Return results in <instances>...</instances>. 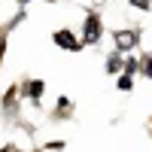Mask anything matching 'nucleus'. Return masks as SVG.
Here are the masks:
<instances>
[{
  "label": "nucleus",
  "instance_id": "1",
  "mask_svg": "<svg viewBox=\"0 0 152 152\" xmlns=\"http://www.w3.org/2000/svg\"><path fill=\"white\" fill-rule=\"evenodd\" d=\"M113 40H116V52H131V49L140 43V31H137V28L116 31V34H113Z\"/></svg>",
  "mask_w": 152,
  "mask_h": 152
},
{
  "label": "nucleus",
  "instance_id": "2",
  "mask_svg": "<svg viewBox=\"0 0 152 152\" xmlns=\"http://www.w3.org/2000/svg\"><path fill=\"white\" fill-rule=\"evenodd\" d=\"M100 34H104V21H100V15H88L85 18V34H82V46H94L100 40Z\"/></svg>",
  "mask_w": 152,
  "mask_h": 152
},
{
  "label": "nucleus",
  "instance_id": "3",
  "mask_svg": "<svg viewBox=\"0 0 152 152\" xmlns=\"http://www.w3.org/2000/svg\"><path fill=\"white\" fill-rule=\"evenodd\" d=\"M52 43H55L58 49H67V52H79V49H82V43L76 40V34H73V31H67V28L55 31V34H52Z\"/></svg>",
  "mask_w": 152,
  "mask_h": 152
},
{
  "label": "nucleus",
  "instance_id": "4",
  "mask_svg": "<svg viewBox=\"0 0 152 152\" xmlns=\"http://www.w3.org/2000/svg\"><path fill=\"white\" fill-rule=\"evenodd\" d=\"M122 64H125V58H122L119 52H113V55L107 58V70H110V73H119V70H122Z\"/></svg>",
  "mask_w": 152,
  "mask_h": 152
},
{
  "label": "nucleus",
  "instance_id": "5",
  "mask_svg": "<svg viewBox=\"0 0 152 152\" xmlns=\"http://www.w3.org/2000/svg\"><path fill=\"white\" fill-rule=\"evenodd\" d=\"M43 88H46V82L34 79V82H28V94H31V97H40V94H43Z\"/></svg>",
  "mask_w": 152,
  "mask_h": 152
},
{
  "label": "nucleus",
  "instance_id": "6",
  "mask_svg": "<svg viewBox=\"0 0 152 152\" xmlns=\"http://www.w3.org/2000/svg\"><path fill=\"white\" fill-rule=\"evenodd\" d=\"M137 67H140V70L149 76V79H152V55H143L140 61H137Z\"/></svg>",
  "mask_w": 152,
  "mask_h": 152
},
{
  "label": "nucleus",
  "instance_id": "7",
  "mask_svg": "<svg viewBox=\"0 0 152 152\" xmlns=\"http://www.w3.org/2000/svg\"><path fill=\"white\" fill-rule=\"evenodd\" d=\"M67 107H73V104H70L67 97H61V100H58V116H61V119L67 116Z\"/></svg>",
  "mask_w": 152,
  "mask_h": 152
},
{
  "label": "nucleus",
  "instance_id": "8",
  "mask_svg": "<svg viewBox=\"0 0 152 152\" xmlns=\"http://www.w3.org/2000/svg\"><path fill=\"white\" fill-rule=\"evenodd\" d=\"M6 34H9V28H0V58L6 52Z\"/></svg>",
  "mask_w": 152,
  "mask_h": 152
},
{
  "label": "nucleus",
  "instance_id": "9",
  "mask_svg": "<svg viewBox=\"0 0 152 152\" xmlns=\"http://www.w3.org/2000/svg\"><path fill=\"white\" fill-rule=\"evenodd\" d=\"M119 88H122V91H131V76H128V73L119 76Z\"/></svg>",
  "mask_w": 152,
  "mask_h": 152
},
{
  "label": "nucleus",
  "instance_id": "10",
  "mask_svg": "<svg viewBox=\"0 0 152 152\" xmlns=\"http://www.w3.org/2000/svg\"><path fill=\"white\" fill-rule=\"evenodd\" d=\"M131 6H137V9H149L152 6V0H128Z\"/></svg>",
  "mask_w": 152,
  "mask_h": 152
},
{
  "label": "nucleus",
  "instance_id": "11",
  "mask_svg": "<svg viewBox=\"0 0 152 152\" xmlns=\"http://www.w3.org/2000/svg\"><path fill=\"white\" fill-rule=\"evenodd\" d=\"M18 3H28V0H18Z\"/></svg>",
  "mask_w": 152,
  "mask_h": 152
}]
</instances>
